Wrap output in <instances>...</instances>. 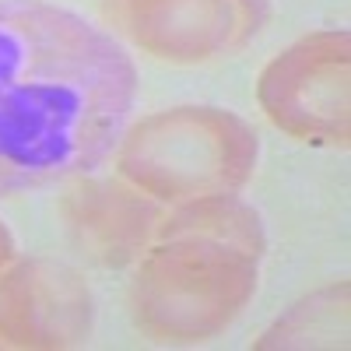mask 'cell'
I'll use <instances>...</instances> for the list:
<instances>
[{"label": "cell", "mask_w": 351, "mask_h": 351, "mask_svg": "<svg viewBox=\"0 0 351 351\" xmlns=\"http://www.w3.org/2000/svg\"><path fill=\"white\" fill-rule=\"evenodd\" d=\"M92 327V295L81 274L56 260H25L0 278V341L67 348Z\"/></svg>", "instance_id": "8992f818"}, {"label": "cell", "mask_w": 351, "mask_h": 351, "mask_svg": "<svg viewBox=\"0 0 351 351\" xmlns=\"http://www.w3.org/2000/svg\"><path fill=\"white\" fill-rule=\"evenodd\" d=\"M348 337V281L299 302L256 341V348H337Z\"/></svg>", "instance_id": "ba28073f"}, {"label": "cell", "mask_w": 351, "mask_h": 351, "mask_svg": "<svg viewBox=\"0 0 351 351\" xmlns=\"http://www.w3.org/2000/svg\"><path fill=\"white\" fill-rule=\"evenodd\" d=\"M11 253H14V243H11V232L0 225V267H4V263L11 260Z\"/></svg>", "instance_id": "9c48e42d"}, {"label": "cell", "mask_w": 351, "mask_h": 351, "mask_svg": "<svg viewBox=\"0 0 351 351\" xmlns=\"http://www.w3.org/2000/svg\"><path fill=\"white\" fill-rule=\"evenodd\" d=\"M102 18L144 53L197 64L243 49L267 21V0H102Z\"/></svg>", "instance_id": "5b68a950"}, {"label": "cell", "mask_w": 351, "mask_h": 351, "mask_svg": "<svg viewBox=\"0 0 351 351\" xmlns=\"http://www.w3.org/2000/svg\"><path fill=\"white\" fill-rule=\"evenodd\" d=\"M112 36L43 0H0V197L95 169L134 106Z\"/></svg>", "instance_id": "6da1fadb"}, {"label": "cell", "mask_w": 351, "mask_h": 351, "mask_svg": "<svg viewBox=\"0 0 351 351\" xmlns=\"http://www.w3.org/2000/svg\"><path fill=\"white\" fill-rule=\"evenodd\" d=\"M64 218L77 246L106 267L134 260L148 246L152 232H158V211L148 200L106 180H81L71 186L64 197Z\"/></svg>", "instance_id": "52a82bcc"}, {"label": "cell", "mask_w": 351, "mask_h": 351, "mask_svg": "<svg viewBox=\"0 0 351 351\" xmlns=\"http://www.w3.org/2000/svg\"><path fill=\"white\" fill-rule=\"evenodd\" d=\"M263 256L260 218L228 193L190 200L141 260L134 319L155 341H208L253 299Z\"/></svg>", "instance_id": "7a4b0ae2"}, {"label": "cell", "mask_w": 351, "mask_h": 351, "mask_svg": "<svg viewBox=\"0 0 351 351\" xmlns=\"http://www.w3.org/2000/svg\"><path fill=\"white\" fill-rule=\"evenodd\" d=\"M256 162V134L225 109L180 106L141 120L120 144V172L155 200L190 204L239 190Z\"/></svg>", "instance_id": "3957f363"}, {"label": "cell", "mask_w": 351, "mask_h": 351, "mask_svg": "<svg viewBox=\"0 0 351 351\" xmlns=\"http://www.w3.org/2000/svg\"><path fill=\"white\" fill-rule=\"evenodd\" d=\"M348 67L351 36L344 28L313 32L263 67L260 109L291 137L348 148Z\"/></svg>", "instance_id": "277c9868"}]
</instances>
